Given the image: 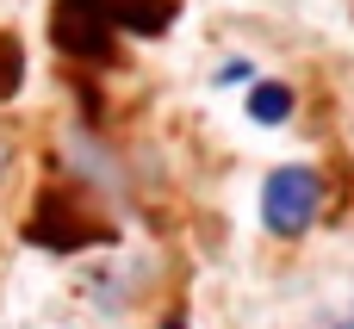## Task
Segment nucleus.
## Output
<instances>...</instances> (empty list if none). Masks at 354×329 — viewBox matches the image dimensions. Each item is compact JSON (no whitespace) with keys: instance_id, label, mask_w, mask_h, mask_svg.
Returning a JSON list of instances; mask_svg holds the SVG:
<instances>
[{"instance_id":"nucleus-1","label":"nucleus","mask_w":354,"mask_h":329,"mask_svg":"<svg viewBox=\"0 0 354 329\" xmlns=\"http://www.w3.org/2000/svg\"><path fill=\"white\" fill-rule=\"evenodd\" d=\"M174 19V0H56V44L62 56H112L118 31H162Z\"/></svg>"},{"instance_id":"nucleus-2","label":"nucleus","mask_w":354,"mask_h":329,"mask_svg":"<svg viewBox=\"0 0 354 329\" xmlns=\"http://www.w3.org/2000/svg\"><path fill=\"white\" fill-rule=\"evenodd\" d=\"M317 212H324V174L317 168L286 162V168L268 174V187H261V224L274 236H305L317 224Z\"/></svg>"},{"instance_id":"nucleus-3","label":"nucleus","mask_w":354,"mask_h":329,"mask_svg":"<svg viewBox=\"0 0 354 329\" xmlns=\"http://www.w3.org/2000/svg\"><path fill=\"white\" fill-rule=\"evenodd\" d=\"M292 106H299V100H292L286 81H255V87H249V118H255V124H286Z\"/></svg>"},{"instance_id":"nucleus-4","label":"nucleus","mask_w":354,"mask_h":329,"mask_svg":"<svg viewBox=\"0 0 354 329\" xmlns=\"http://www.w3.org/2000/svg\"><path fill=\"white\" fill-rule=\"evenodd\" d=\"M19 81H25V56H19V37H6V31H0V100H6V93H19Z\"/></svg>"},{"instance_id":"nucleus-5","label":"nucleus","mask_w":354,"mask_h":329,"mask_svg":"<svg viewBox=\"0 0 354 329\" xmlns=\"http://www.w3.org/2000/svg\"><path fill=\"white\" fill-rule=\"evenodd\" d=\"M0 174H6V137H0Z\"/></svg>"},{"instance_id":"nucleus-6","label":"nucleus","mask_w":354,"mask_h":329,"mask_svg":"<svg viewBox=\"0 0 354 329\" xmlns=\"http://www.w3.org/2000/svg\"><path fill=\"white\" fill-rule=\"evenodd\" d=\"M336 329H354V317H342V323H336Z\"/></svg>"}]
</instances>
